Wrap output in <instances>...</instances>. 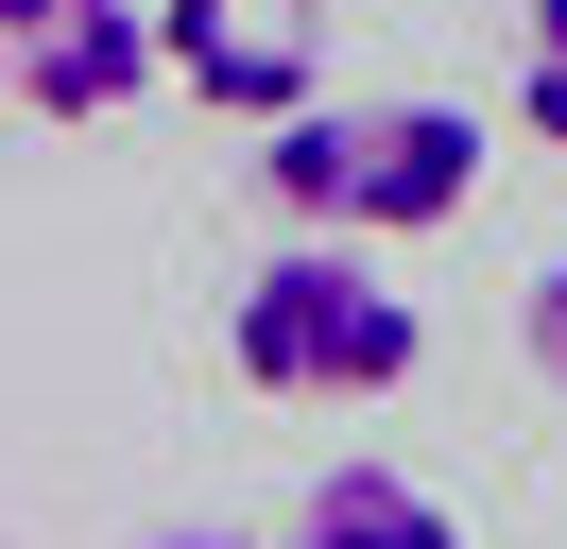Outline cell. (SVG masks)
Wrapping results in <instances>:
<instances>
[{"mask_svg":"<svg viewBox=\"0 0 567 549\" xmlns=\"http://www.w3.org/2000/svg\"><path fill=\"white\" fill-rule=\"evenodd\" d=\"M0 69H18V121L86 137L173 69V34H155V0H0Z\"/></svg>","mask_w":567,"mask_h":549,"instance_id":"3957f363","label":"cell"},{"mask_svg":"<svg viewBox=\"0 0 567 549\" xmlns=\"http://www.w3.org/2000/svg\"><path fill=\"white\" fill-rule=\"evenodd\" d=\"M155 34L207 121H292L327 86V0H155Z\"/></svg>","mask_w":567,"mask_h":549,"instance_id":"277c9868","label":"cell"},{"mask_svg":"<svg viewBox=\"0 0 567 549\" xmlns=\"http://www.w3.org/2000/svg\"><path fill=\"white\" fill-rule=\"evenodd\" d=\"M533 377H550V395H567V258L533 274Z\"/></svg>","mask_w":567,"mask_h":549,"instance_id":"52a82bcc","label":"cell"},{"mask_svg":"<svg viewBox=\"0 0 567 549\" xmlns=\"http://www.w3.org/2000/svg\"><path fill=\"white\" fill-rule=\"evenodd\" d=\"M516 121L567 155V0H533V18H516Z\"/></svg>","mask_w":567,"mask_h":549,"instance_id":"8992f818","label":"cell"},{"mask_svg":"<svg viewBox=\"0 0 567 549\" xmlns=\"http://www.w3.org/2000/svg\"><path fill=\"white\" fill-rule=\"evenodd\" d=\"M258 189H276V224L413 240L482 206V121L464 103H292V121H258Z\"/></svg>","mask_w":567,"mask_h":549,"instance_id":"7a4b0ae2","label":"cell"},{"mask_svg":"<svg viewBox=\"0 0 567 549\" xmlns=\"http://www.w3.org/2000/svg\"><path fill=\"white\" fill-rule=\"evenodd\" d=\"M138 549H241V532H138Z\"/></svg>","mask_w":567,"mask_h":549,"instance_id":"ba28073f","label":"cell"},{"mask_svg":"<svg viewBox=\"0 0 567 549\" xmlns=\"http://www.w3.org/2000/svg\"><path fill=\"white\" fill-rule=\"evenodd\" d=\"M224 361H241L258 395H292V412H379L395 377L430 361V327H413V292L379 274V240L292 224L276 258L241 274V309H224Z\"/></svg>","mask_w":567,"mask_h":549,"instance_id":"6da1fadb","label":"cell"},{"mask_svg":"<svg viewBox=\"0 0 567 549\" xmlns=\"http://www.w3.org/2000/svg\"><path fill=\"white\" fill-rule=\"evenodd\" d=\"M276 549H464V515L430 498V480H395V464H327Z\"/></svg>","mask_w":567,"mask_h":549,"instance_id":"5b68a950","label":"cell"}]
</instances>
